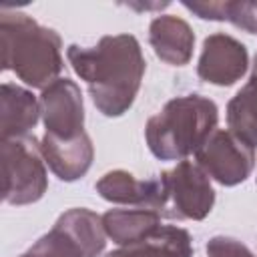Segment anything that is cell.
I'll return each instance as SVG.
<instances>
[{"label": "cell", "mask_w": 257, "mask_h": 257, "mask_svg": "<svg viewBox=\"0 0 257 257\" xmlns=\"http://www.w3.org/2000/svg\"><path fill=\"white\" fill-rule=\"evenodd\" d=\"M66 58L86 82L98 112L114 118L133 106L147 68L141 44L133 34H108L94 46L70 44Z\"/></svg>", "instance_id": "obj_1"}, {"label": "cell", "mask_w": 257, "mask_h": 257, "mask_svg": "<svg viewBox=\"0 0 257 257\" xmlns=\"http://www.w3.org/2000/svg\"><path fill=\"white\" fill-rule=\"evenodd\" d=\"M2 70H12L24 84L44 90L62 72V40L20 10H0Z\"/></svg>", "instance_id": "obj_2"}, {"label": "cell", "mask_w": 257, "mask_h": 257, "mask_svg": "<svg viewBox=\"0 0 257 257\" xmlns=\"http://www.w3.org/2000/svg\"><path fill=\"white\" fill-rule=\"evenodd\" d=\"M219 108L203 94L171 98L147 120L145 139L149 151L161 161H185L217 128Z\"/></svg>", "instance_id": "obj_3"}, {"label": "cell", "mask_w": 257, "mask_h": 257, "mask_svg": "<svg viewBox=\"0 0 257 257\" xmlns=\"http://www.w3.org/2000/svg\"><path fill=\"white\" fill-rule=\"evenodd\" d=\"M2 197L8 205H30L48 189L46 161L34 137L2 141Z\"/></svg>", "instance_id": "obj_4"}, {"label": "cell", "mask_w": 257, "mask_h": 257, "mask_svg": "<svg viewBox=\"0 0 257 257\" xmlns=\"http://www.w3.org/2000/svg\"><path fill=\"white\" fill-rule=\"evenodd\" d=\"M197 165L219 185L243 183L255 167V151L229 128H215L195 153Z\"/></svg>", "instance_id": "obj_5"}, {"label": "cell", "mask_w": 257, "mask_h": 257, "mask_svg": "<svg viewBox=\"0 0 257 257\" xmlns=\"http://www.w3.org/2000/svg\"><path fill=\"white\" fill-rule=\"evenodd\" d=\"M169 201L175 215L181 219L203 221L215 205V189L211 177L193 161H179L171 171H165Z\"/></svg>", "instance_id": "obj_6"}, {"label": "cell", "mask_w": 257, "mask_h": 257, "mask_svg": "<svg viewBox=\"0 0 257 257\" xmlns=\"http://www.w3.org/2000/svg\"><path fill=\"white\" fill-rule=\"evenodd\" d=\"M40 114L48 135L74 139L84 131V100L78 84L70 78H56L40 96Z\"/></svg>", "instance_id": "obj_7"}, {"label": "cell", "mask_w": 257, "mask_h": 257, "mask_svg": "<svg viewBox=\"0 0 257 257\" xmlns=\"http://www.w3.org/2000/svg\"><path fill=\"white\" fill-rule=\"evenodd\" d=\"M249 66L245 44L231 34L215 32L203 40L197 74L201 80L215 86H231L243 78Z\"/></svg>", "instance_id": "obj_8"}, {"label": "cell", "mask_w": 257, "mask_h": 257, "mask_svg": "<svg viewBox=\"0 0 257 257\" xmlns=\"http://www.w3.org/2000/svg\"><path fill=\"white\" fill-rule=\"evenodd\" d=\"M94 189L104 201L116 203V205L161 211L169 203V191H167V181L163 173L159 177L141 181L128 171L114 169L104 173L96 181Z\"/></svg>", "instance_id": "obj_9"}, {"label": "cell", "mask_w": 257, "mask_h": 257, "mask_svg": "<svg viewBox=\"0 0 257 257\" xmlns=\"http://www.w3.org/2000/svg\"><path fill=\"white\" fill-rule=\"evenodd\" d=\"M40 151L48 169L64 183L82 179L94 159V147L86 133L74 139H58L44 133L40 139Z\"/></svg>", "instance_id": "obj_10"}, {"label": "cell", "mask_w": 257, "mask_h": 257, "mask_svg": "<svg viewBox=\"0 0 257 257\" xmlns=\"http://www.w3.org/2000/svg\"><path fill=\"white\" fill-rule=\"evenodd\" d=\"M149 42L157 58L171 66H185L193 56L195 32L187 20L173 14H161L149 24Z\"/></svg>", "instance_id": "obj_11"}, {"label": "cell", "mask_w": 257, "mask_h": 257, "mask_svg": "<svg viewBox=\"0 0 257 257\" xmlns=\"http://www.w3.org/2000/svg\"><path fill=\"white\" fill-rule=\"evenodd\" d=\"M40 100L32 90L4 82L0 86V135L2 141L22 139L36 126L40 118Z\"/></svg>", "instance_id": "obj_12"}, {"label": "cell", "mask_w": 257, "mask_h": 257, "mask_svg": "<svg viewBox=\"0 0 257 257\" xmlns=\"http://www.w3.org/2000/svg\"><path fill=\"white\" fill-rule=\"evenodd\" d=\"M104 257H193V239L183 227L161 225L149 237L108 251Z\"/></svg>", "instance_id": "obj_13"}, {"label": "cell", "mask_w": 257, "mask_h": 257, "mask_svg": "<svg viewBox=\"0 0 257 257\" xmlns=\"http://www.w3.org/2000/svg\"><path fill=\"white\" fill-rule=\"evenodd\" d=\"M102 225L106 237L116 245H131L161 227V211L155 209H108L102 215Z\"/></svg>", "instance_id": "obj_14"}, {"label": "cell", "mask_w": 257, "mask_h": 257, "mask_svg": "<svg viewBox=\"0 0 257 257\" xmlns=\"http://www.w3.org/2000/svg\"><path fill=\"white\" fill-rule=\"evenodd\" d=\"M183 6L203 20L229 22L247 34H257V2L241 0H183Z\"/></svg>", "instance_id": "obj_15"}, {"label": "cell", "mask_w": 257, "mask_h": 257, "mask_svg": "<svg viewBox=\"0 0 257 257\" xmlns=\"http://www.w3.org/2000/svg\"><path fill=\"white\" fill-rule=\"evenodd\" d=\"M227 126L249 147H257V72L229 100Z\"/></svg>", "instance_id": "obj_16"}, {"label": "cell", "mask_w": 257, "mask_h": 257, "mask_svg": "<svg viewBox=\"0 0 257 257\" xmlns=\"http://www.w3.org/2000/svg\"><path fill=\"white\" fill-rule=\"evenodd\" d=\"M18 257H86V255L76 245V241L60 225L54 223L48 233H44L28 251H24Z\"/></svg>", "instance_id": "obj_17"}, {"label": "cell", "mask_w": 257, "mask_h": 257, "mask_svg": "<svg viewBox=\"0 0 257 257\" xmlns=\"http://www.w3.org/2000/svg\"><path fill=\"white\" fill-rule=\"evenodd\" d=\"M205 249H207V257H255L247 245L225 235L211 237Z\"/></svg>", "instance_id": "obj_18"}, {"label": "cell", "mask_w": 257, "mask_h": 257, "mask_svg": "<svg viewBox=\"0 0 257 257\" xmlns=\"http://www.w3.org/2000/svg\"><path fill=\"white\" fill-rule=\"evenodd\" d=\"M131 8H137V10H155V8H167L169 2H155V4H133L128 2Z\"/></svg>", "instance_id": "obj_19"}, {"label": "cell", "mask_w": 257, "mask_h": 257, "mask_svg": "<svg viewBox=\"0 0 257 257\" xmlns=\"http://www.w3.org/2000/svg\"><path fill=\"white\" fill-rule=\"evenodd\" d=\"M253 72H257V54H255V64H253Z\"/></svg>", "instance_id": "obj_20"}]
</instances>
